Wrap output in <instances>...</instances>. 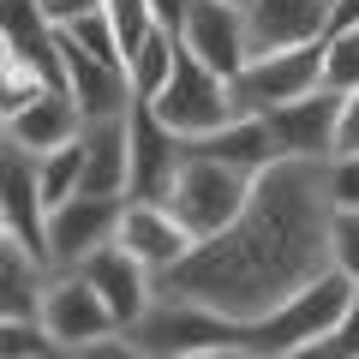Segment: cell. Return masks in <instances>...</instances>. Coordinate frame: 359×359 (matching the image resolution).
<instances>
[{"instance_id": "obj_10", "label": "cell", "mask_w": 359, "mask_h": 359, "mask_svg": "<svg viewBox=\"0 0 359 359\" xmlns=\"http://www.w3.org/2000/svg\"><path fill=\"white\" fill-rule=\"evenodd\" d=\"M335 114H341V90L318 84V90H306V96H294V102L257 114V120H264L269 138H276V156H294V162H330V156H335Z\"/></svg>"}, {"instance_id": "obj_25", "label": "cell", "mask_w": 359, "mask_h": 359, "mask_svg": "<svg viewBox=\"0 0 359 359\" xmlns=\"http://www.w3.org/2000/svg\"><path fill=\"white\" fill-rule=\"evenodd\" d=\"M42 90H48V78H42L30 60H18V54H13V60H0V114H6V120H13L18 108H30Z\"/></svg>"}, {"instance_id": "obj_1", "label": "cell", "mask_w": 359, "mask_h": 359, "mask_svg": "<svg viewBox=\"0 0 359 359\" xmlns=\"http://www.w3.org/2000/svg\"><path fill=\"white\" fill-rule=\"evenodd\" d=\"M330 222L335 210L323 192V162L276 156L252 180L228 228L156 276V294H180L222 311L228 323H252L330 269Z\"/></svg>"}, {"instance_id": "obj_27", "label": "cell", "mask_w": 359, "mask_h": 359, "mask_svg": "<svg viewBox=\"0 0 359 359\" xmlns=\"http://www.w3.org/2000/svg\"><path fill=\"white\" fill-rule=\"evenodd\" d=\"M330 269H341L347 282L359 287V210H341L330 222Z\"/></svg>"}, {"instance_id": "obj_12", "label": "cell", "mask_w": 359, "mask_h": 359, "mask_svg": "<svg viewBox=\"0 0 359 359\" xmlns=\"http://www.w3.org/2000/svg\"><path fill=\"white\" fill-rule=\"evenodd\" d=\"M114 245H120V252H132L150 276H162V269H174L198 240L174 222V210H168V204H156V198H126V204H120Z\"/></svg>"}, {"instance_id": "obj_38", "label": "cell", "mask_w": 359, "mask_h": 359, "mask_svg": "<svg viewBox=\"0 0 359 359\" xmlns=\"http://www.w3.org/2000/svg\"><path fill=\"white\" fill-rule=\"evenodd\" d=\"M0 144H6V114H0Z\"/></svg>"}, {"instance_id": "obj_34", "label": "cell", "mask_w": 359, "mask_h": 359, "mask_svg": "<svg viewBox=\"0 0 359 359\" xmlns=\"http://www.w3.org/2000/svg\"><path fill=\"white\" fill-rule=\"evenodd\" d=\"M359 30V0H330V18H323V36H341Z\"/></svg>"}, {"instance_id": "obj_5", "label": "cell", "mask_w": 359, "mask_h": 359, "mask_svg": "<svg viewBox=\"0 0 359 359\" xmlns=\"http://www.w3.org/2000/svg\"><path fill=\"white\" fill-rule=\"evenodd\" d=\"M318 84H323V42H306V48L252 54L228 78V96H233V114H269V108L294 102V96H306Z\"/></svg>"}, {"instance_id": "obj_22", "label": "cell", "mask_w": 359, "mask_h": 359, "mask_svg": "<svg viewBox=\"0 0 359 359\" xmlns=\"http://www.w3.org/2000/svg\"><path fill=\"white\" fill-rule=\"evenodd\" d=\"M78 174H84V156H78V144L36 156V198H42V216H48L54 204H66V198H78Z\"/></svg>"}, {"instance_id": "obj_23", "label": "cell", "mask_w": 359, "mask_h": 359, "mask_svg": "<svg viewBox=\"0 0 359 359\" xmlns=\"http://www.w3.org/2000/svg\"><path fill=\"white\" fill-rule=\"evenodd\" d=\"M287 359H359V287H353V299H347V311L330 323V330L318 335V341H306V347H294Z\"/></svg>"}, {"instance_id": "obj_2", "label": "cell", "mask_w": 359, "mask_h": 359, "mask_svg": "<svg viewBox=\"0 0 359 359\" xmlns=\"http://www.w3.org/2000/svg\"><path fill=\"white\" fill-rule=\"evenodd\" d=\"M347 299H353V282H347L341 269H323L318 282H306L294 299H282L276 311L240 323V330H233V341H240L245 353H257V359H287L294 347L318 341V335L347 311Z\"/></svg>"}, {"instance_id": "obj_9", "label": "cell", "mask_w": 359, "mask_h": 359, "mask_svg": "<svg viewBox=\"0 0 359 359\" xmlns=\"http://www.w3.org/2000/svg\"><path fill=\"white\" fill-rule=\"evenodd\" d=\"M180 162H186V138L168 132L156 120V108L132 96V108H126V198H156L162 204Z\"/></svg>"}, {"instance_id": "obj_30", "label": "cell", "mask_w": 359, "mask_h": 359, "mask_svg": "<svg viewBox=\"0 0 359 359\" xmlns=\"http://www.w3.org/2000/svg\"><path fill=\"white\" fill-rule=\"evenodd\" d=\"M66 359H150L138 341H132L126 330H114V335H96V341H84V347H72Z\"/></svg>"}, {"instance_id": "obj_35", "label": "cell", "mask_w": 359, "mask_h": 359, "mask_svg": "<svg viewBox=\"0 0 359 359\" xmlns=\"http://www.w3.org/2000/svg\"><path fill=\"white\" fill-rule=\"evenodd\" d=\"M180 359H257V353H245L240 341H222V347H198V353H180Z\"/></svg>"}, {"instance_id": "obj_29", "label": "cell", "mask_w": 359, "mask_h": 359, "mask_svg": "<svg viewBox=\"0 0 359 359\" xmlns=\"http://www.w3.org/2000/svg\"><path fill=\"white\" fill-rule=\"evenodd\" d=\"M323 192H330V210H359V156H330L323 162Z\"/></svg>"}, {"instance_id": "obj_15", "label": "cell", "mask_w": 359, "mask_h": 359, "mask_svg": "<svg viewBox=\"0 0 359 359\" xmlns=\"http://www.w3.org/2000/svg\"><path fill=\"white\" fill-rule=\"evenodd\" d=\"M78 276H84L96 294H102L108 318H114L120 330H132V318H138V311L156 299V276H150V269H144L132 252H120V245H102V252H90L84 264H78Z\"/></svg>"}, {"instance_id": "obj_32", "label": "cell", "mask_w": 359, "mask_h": 359, "mask_svg": "<svg viewBox=\"0 0 359 359\" xmlns=\"http://www.w3.org/2000/svg\"><path fill=\"white\" fill-rule=\"evenodd\" d=\"M36 6H42V18H48L54 30L72 25V18H84V13H102V0H36Z\"/></svg>"}, {"instance_id": "obj_4", "label": "cell", "mask_w": 359, "mask_h": 359, "mask_svg": "<svg viewBox=\"0 0 359 359\" xmlns=\"http://www.w3.org/2000/svg\"><path fill=\"white\" fill-rule=\"evenodd\" d=\"M150 108H156V120H162L168 132H180L186 144L233 120L228 78H222V72H210L204 60H192L186 48L174 54V72H168V84L156 90V102H150Z\"/></svg>"}, {"instance_id": "obj_39", "label": "cell", "mask_w": 359, "mask_h": 359, "mask_svg": "<svg viewBox=\"0 0 359 359\" xmlns=\"http://www.w3.org/2000/svg\"><path fill=\"white\" fill-rule=\"evenodd\" d=\"M228 6H245V0H228Z\"/></svg>"}, {"instance_id": "obj_16", "label": "cell", "mask_w": 359, "mask_h": 359, "mask_svg": "<svg viewBox=\"0 0 359 359\" xmlns=\"http://www.w3.org/2000/svg\"><path fill=\"white\" fill-rule=\"evenodd\" d=\"M78 156H84L78 192H90V198H126V114L84 120V132H78Z\"/></svg>"}, {"instance_id": "obj_20", "label": "cell", "mask_w": 359, "mask_h": 359, "mask_svg": "<svg viewBox=\"0 0 359 359\" xmlns=\"http://www.w3.org/2000/svg\"><path fill=\"white\" fill-rule=\"evenodd\" d=\"M42 282H48V264H42L25 240H13V233H6V240H0V323L36 318Z\"/></svg>"}, {"instance_id": "obj_14", "label": "cell", "mask_w": 359, "mask_h": 359, "mask_svg": "<svg viewBox=\"0 0 359 359\" xmlns=\"http://www.w3.org/2000/svg\"><path fill=\"white\" fill-rule=\"evenodd\" d=\"M180 48L192 60H204L210 72L233 78L245 66V13L228 0H192V13L180 25Z\"/></svg>"}, {"instance_id": "obj_24", "label": "cell", "mask_w": 359, "mask_h": 359, "mask_svg": "<svg viewBox=\"0 0 359 359\" xmlns=\"http://www.w3.org/2000/svg\"><path fill=\"white\" fill-rule=\"evenodd\" d=\"M102 13H108V30H114V48H120V60H132V54L144 48V36L156 30V18H150V0H102Z\"/></svg>"}, {"instance_id": "obj_28", "label": "cell", "mask_w": 359, "mask_h": 359, "mask_svg": "<svg viewBox=\"0 0 359 359\" xmlns=\"http://www.w3.org/2000/svg\"><path fill=\"white\" fill-rule=\"evenodd\" d=\"M60 30L84 54H96V60H108V66H126V60H120V48H114V30H108V13H84V18H72V25H60Z\"/></svg>"}, {"instance_id": "obj_17", "label": "cell", "mask_w": 359, "mask_h": 359, "mask_svg": "<svg viewBox=\"0 0 359 359\" xmlns=\"http://www.w3.org/2000/svg\"><path fill=\"white\" fill-rule=\"evenodd\" d=\"M78 132H84V114L72 108V96H66V90H42L30 108H18V114L6 120V138H13L25 156L66 150V144H78Z\"/></svg>"}, {"instance_id": "obj_21", "label": "cell", "mask_w": 359, "mask_h": 359, "mask_svg": "<svg viewBox=\"0 0 359 359\" xmlns=\"http://www.w3.org/2000/svg\"><path fill=\"white\" fill-rule=\"evenodd\" d=\"M174 54H180L174 30H150V36H144V48L126 60V78H132V96H138V102H156V90L174 72Z\"/></svg>"}, {"instance_id": "obj_6", "label": "cell", "mask_w": 359, "mask_h": 359, "mask_svg": "<svg viewBox=\"0 0 359 359\" xmlns=\"http://www.w3.org/2000/svg\"><path fill=\"white\" fill-rule=\"evenodd\" d=\"M240 323H228L222 311L198 306V299H180V294H156L150 306L132 318V341L144 347L150 359H180V353H198V347H222L233 341Z\"/></svg>"}, {"instance_id": "obj_8", "label": "cell", "mask_w": 359, "mask_h": 359, "mask_svg": "<svg viewBox=\"0 0 359 359\" xmlns=\"http://www.w3.org/2000/svg\"><path fill=\"white\" fill-rule=\"evenodd\" d=\"M36 323H42V335H48L54 347H84V341H96V335H114L120 323L108 318V306H102V294L78 276V269H48V282H42V299H36Z\"/></svg>"}, {"instance_id": "obj_11", "label": "cell", "mask_w": 359, "mask_h": 359, "mask_svg": "<svg viewBox=\"0 0 359 359\" xmlns=\"http://www.w3.org/2000/svg\"><path fill=\"white\" fill-rule=\"evenodd\" d=\"M54 42H60V90L72 96L78 114H84V120L126 114V108H132V78H126V66H108V60H96V54H84L66 30H54Z\"/></svg>"}, {"instance_id": "obj_19", "label": "cell", "mask_w": 359, "mask_h": 359, "mask_svg": "<svg viewBox=\"0 0 359 359\" xmlns=\"http://www.w3.org/2000/svg\"><path fill=\"white\" fill-rule=\"evenodd\" d=\"M186 150H192V156H210V162H228V168H240V174H264V168L276 162V138H269V126H264L257 114H233L228 126L192 138Z\"/></svg>"}, {"instance_id": "obj_26", "label": "cell", "mask_w": 359, "mask_h": 359, "mask_svg": "<svg viewBox=\"0 0 359 359\" xmlns=\"http://www.w3.org/2000/svg\"><path fill=\"white\" fill-rule=\"evenodd\" d=\"M323 84L330 90H359V30L323 36Z\"/></svg>"}, {"instance_id": "obj_18", "label": "cell", "mask_w": 359, "mask_h": 359, "mask_svg": "<svg viewBox=\"0 0 359 359\" xmlns=\"http://www.w3.org/2000/svg\"><path fill=\"white\" fill-rule=\"evenodd\" d=\"M0 210L13 240H25L42 257V198H36V156H25L13 138L0 144Z\"/></svg>"}, {"instance_id": "obj_37", "label": "cell", "mask_w": 359, "mask_h": 359, "mask_svg": "<svg viewBox=\"0 0 359 359\" xmlns=\"http://www.w3.org/2000/svg\"><path fill=\"white\" fill-rule=\"evenodd\" d=\"M6 233H13V228H6V210H0V240H6Z\"/></svg>"}, {"instance_id": "obj_7", "label": "cell", "mask_w": 359, "mask_h": 359, "mask_svg": "<svg viewBox=\"0 0 359 359\" xmlns=\"http://www.w3.org/2000/svg\"><path fill=\"white\" fill-rule=\"evenodd\" d=\"M120 204L126 198H66L42 216V264L48 269H78L90 252L114 245V228H120Z\"/></svg>"}, {"instance_id": "obj_3", "label": "cell", "mask_w": 359, "mask_h": 359, "mask_svg": "<svg viewBox=\"0 0 359 359\" xmlns=\"http://www.w3.org/2000/svg\"><path fill=\"white\" fill-rule=\"evenodd\" d=\"M252 180L257 174H240V168H228V162H210V156L186 150V162H180V174H174V186H168L162 204L174 210V222L192 233V240H210V233H222L233 222V210L252 192Z\"/></svg>"}, {"instance_id": "obj_33", "label": "cell", "mask_w": 359, "mask_h": 359, "mask_svg": "<svg viewBox=\"0 0 359 359\" xmlns=\"http://www.w3.org/2000/svg\"><path fill=\"white\" fill-rule=\"evenodd\" d=\"M186 13H192V0H150V18H156V30H174V36H180Z\"/></svg>"}, {"instance_id": "obj_36", "label": "cell", "mask_w": 359, "mask_h": 359, "mask_svg": "<svg viewBox=\"0 0 359 359\" xmlns=\"http://www.w3.org/2000/svg\"><path fill=\"white\" fill-rule=\"evenodd\" d=\"M0 60H13V42H6V30H0Z\"/></svg>"}, {"instance_id": "obj_13", "label": "cell", "mask_w": 359, "mask_h": 359, "mask_svg": "<svg viewBox=\"0 0 359 359\" xmlns=\"http://www.w3.org/2000/svg\"><path fill=\"white\" fill-rule=\"evenodd\" d=\"M240 13H245V60H252V54L323 42L330 0H245Z\"/></svg>"}, {"instance_id": "obj_31", "label": "cell", "mask_w": 359, "mask_h": 359, "mask_svg": "<svg viewBox=\"0 0 359 359\" xmlns=\"http://www.w3.org/2000/svg\"><path fill=\"white\" fill-rule=\"evenodd\" d=\"M335 156H359V90H341V114H335Z\"/></svg>"}]
</instances>
